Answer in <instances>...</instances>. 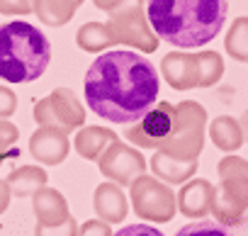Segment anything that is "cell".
<instances>
[{
  "label": "cell",
  "instance_id": "ba28073f",
  "mask_svg": "<svg viewBox=\"0 0 248 236\" xmlns=\"http://www.w3.org/2000/svg\"><path fill=\"white\" fill-rule=\"evenodd\" d=\"M32 117L39 127H54L71 134L85 125V107L71 88H56L34 105Z\"/></svg>",
  "mask_w": 248,
  "mask_h": 236
},
{
  "label": "cell",
  "instance_id": "f1b7e54d",
  "mask_svg": "<svg viewBox=\"0 0 248 236\" xmlns=\"http://www.w3.org/2000/svg\"><path fill=\"white\" fill-rule=\"evenodd\" d=\"M112 236H166V234L156 229L154 224H129V226H122Z\"/></svg>",
  "mask_w": 248,
  "mask_h": 236
},
{
  "label": "cell",
  "instance_id": "30bf717a",
  "mask_svg": "<svg viewBox=\"0 0 248 236\" xmlns=\"http://www.w3.org/2000/svg\"><path fill=\"white\" fill-rule=\"evenodd\" d=\"M97 168L100 173L109 180V183H117L119 188L124 185H132V180H137L139 175L146 173L149 163L144 158V154L137 149V146H129V144H122L119 139L114 144L107 146V151L97 158Z\"/></svg>",
  "mask_w": 248,
  "mask_h": 236
},
{
  "label": "cell",
  "instance_id": "d6986e66",
  "mask_svg": "<svg viewBox=\"0 0 248 236\" xmlns=\"http://www.w3.org/2000/svg\"><path fill=\"white\" fill-rule=\"evenodd\" d=\"M13 197H32L37 190H42L49 183V175L42 166H20L8 173L5 178Z\"/></svg>",
  "mask_w": 248,
  "mask_h": 236
},
{
  "label": "cell",
  "instance_id": "4fadbf2b",
  "mask_svg": "<svg viewBox=\"0 0 248 236\" xmlns=\"http://www.w3.org/2000/svg\"><path fill=\"white\" fill-rule=\"evenodd\" d=\"M30 154L42 166H59L71 154L68 134L61 129H54V127H39L30 137Z\"/></svg>",
  "mask_w": 248,
  "mask_h": 236
},
{
  "label": "cell",
  "instance_id": "4316f807",
  "mask_svg": "<svg viewBox=\"0 0 248 236\" xmlns=\"http://www.w3.org/2000/svg\"><path fill=\"white\" fill-rule=\"evenodd\" d=\"M17 112V95L13 88L0 85V120H10Z\"/></svg>",
  "mask_w": 248,
  "mask_h": 236
},
{
  "label": "cell",
  "instance_id": "9a60e30c",
  "mask_svg": "<svg viewBox=\"0 0 248 236\" xmlns=\"http://www.w3.org/2000/svg\"><path fill=\"white\" fill-rule=\"evenodd\" d=\"M32 212L39 226H59L71 217L66 197L56 188H49V185H44L42 190L32 195Z\"/></svg>",
  "mask_w": 248,
  "mask_h": 236
},
{
  "label": "cell",
  "instance_id": "e0dca14e",
  "mask_svg": "<svg viewBox=\"0 0 248 236\" xmlns=\"http://www.w3.org/2000/svg\"><path fill=\"white\" fill-rule=\"evenodd\" d=\"M197 166H200L197 161H178V158H173V156H168L163 151H154V156L149 161L151 173L158 180L168 183V185H183V183H187L190 178H195Z\"/></svg>",
  "mask_w": 248,
  "mask_h": 236
},
{
  "label": "cell",
  "instance_id": "2e32d148",
  "mask_svg": "<svg viewBox=\"0 0 248 236\" xmlns=\"http://www.w3.org/2000/svg\"><path fill=\"white\" fill-rule=\"evenodd\" d=\"M119 137H117V132H112L109 127H80L78 132H76V139H73V149L78 151V156L80 158H85V161H95L97 163V158L107 151V146L109 144H114Z\"/></svg>",
  "mask_w": 248,
  "mask_h": 236
},
{
  "label": "cell",
  "instance_id": "277c9868",
  "mask_svg": "<svg viewBox=\"0 0 248 236\" xmlns=\"http://www.w3.org/2000/svg\"><path fill=\"white\" fill-rule=\"evenodd\" d=\"M51 63V44L46 34L25 22L10 20L0 25V80L34 83Z\"/></svg>",
  "mask_w": 248,
  "mask_h": 236
},
{
  "label": "cell",
  "instance_id": "4dcf8cb0",
  "mask_svg": "<svg viewBox=\"0 0 248 236\" xmlns=\"http://www.w3.org/2000/svg\"><path fill=\"white\" fill-rule=\"evenodd\" d=\"M124 3V0H93V5L97 8V10H102V13H112L114 8H119Z\"/></svg>",
  "mask_w": 248,
  "mask_h": 236
},
{
  "label": "cell",
  "instance_id": "f546056e",
  "mask_svg": "<svg viewBox=\"0 0 248 236\" xmlns=\"http://www.w3.org/2000/svg\"><path fill=\"white\" fill-rule=\"evenodd\" d=\"M10 200H13V192H10L8 183L0 180V214H3V212L10 207Z\"/></svg>",
  "mask_w": 248,
  "mask_h": 236
},
{
  "label": "cell",
  "instance_id": "cb8c5ba5",
  "mask_svg": "<svg viewBox=\"0 0 248 236\" xmlns=\"http://www.w3.org/2000/svg\"><path fill=\"white\" fill-rule=\"evenodd\" d=\"M175 236H231V234H229L226 226H221L219 221H212V219H197V221L185 224Z\"/></svg>",
  "mask_w": 248,
  "mask_h": 236
},
{
  "label": "cell",
  "instance_id": "ac0fdd59",
  "mask_svg": "<svg viewBox=\"0 0 248 236\" xmlns=\"http://www.w3.org/2000/svg\"><path fill=\"white\" fill-rule=\"evenodd\" d=\"M207 134L212 139V144L224 151V154H236L241 146H243V129H241V122L231 114H219L207 125Z\"/></svg>",
  "mask_w": 248,
  "mask_h": 236
},
{
  "label": "cell",
  "instance_id": "6da1fadb",
  "mask_svg": "<svg viewBox=\"0 0 248 236\" xmlns=\"http://www.w3.org/2000/svg\"><path fill=\"white\" fill-rule=\"evenodd\" d=\"M161 73L137 51L109 49L97 54L83 78L85 105L112 125H134L156 105Z\"/></svg>",
  "mask_w": 248,
  "mask_h": 236
},
{
  "label": "cell",
  "instance_id": "3957f363",
  "mask_svg": "<svg viewBox=\"0 0 248 236\" xmlns=\"http://www.w3.org/2000/svg\"><path fill=\"white\" fill-rule=\"evenodd\" d=\"M107 22H85L76 32V44L88 54H102L109 47H132L141 54H154L161 39L146 20V0H124L107 13Z\"/></svg>",
  "mask_w": 248,
  "mask_h": 236
},
{
  "label": "cell",
  "instance_id": "7c38bea8",
  "mask_svg": "<svg viewBox=\"0 0 248 236\" xmlns=\"http://www.w3.org/2000/svg\"><path fill=\"white\" fill-rule=\"evenodd\" d=\"M214 195L217 188L207 180V178H190L187 183L180 185L175 200H178V212L187 219H207V214H212V205H214Z\"/></svg>",
  "mask_w": 248,
  "mask_h": 236
},
{
  "label": "cell",
  "instance_id": "44dd1931",
  "mask_svg": "<svg viewBox=\"0 0 248 236\" xmlns=\"http://www.w3.org/2000/svg\"><path fill=\"white\" fill-rule=\"evenodd\" d=\"M224 51L233 61L248 63V15H241L231 22V27L224 37Z\"/></svg>",
  "mask_w": 248,
  "mask_h": 236
},
{
  "label": "cell",
  "instance_id": "7402d4cb",
  "mask_svg": "<svg viewBox=\"0 0 248 236\" xmlns=\"http://www.w3.org/2000/svg\"><path fill=\"white\" fill-rule=\"evenodd\" d=\"M200 56V88H212L221 80L224 76V59L217 51H197Z\"/></svg>",
  "mask_w": 248,
  "mask_h": 236
},
{
  "label": "cell",
  "instance_id": "1f68e13d",
  "mask_svg": "<svg viewBox=\"0 0 248 236\" xmlns=\"http://www.w3.org/2000/svg\"><path fill=\"white\" fill-rule=\"evenodd\" d=\"M238 122H241V129H243V139L248 142V110L241 114V120H238Z\"/></svg>",
  "mask_w": 248,
  "mask_h": 236
},
{
  "label": "cell",
  "instance_id": "8fae6325",
  "mask_svg": "<svg viewBox=\"0 0 248 236\" xmlns=\"http://www.w3.org/2000/svg\"><path fill=\"white\" fill-rule=\"evenodd\" d=\"M158 73L173 90H192L200 88V56L190 51H170L161 59Z\"/></svg>",
  "mask_w": 248,
  "mask_h": 236
},
{
  "label": "cell",
  "instance_id": "52a82bcc",
  "mask_svg": "<svg viewBox=\"0 0 248 236\" xmlns=\"http://www.w3.org/2000/svg\"><path fill=\"white\" fill-rule=\"evenodd\" d=\"M129 202L134 214L141 221H151V224H166L178 212L175 190L168 183L158 180L156 175H146V173L132 180Z\"/></svg>",
  "mask_w": 248,
  "mask_h": 236
},
{
  "label": "cell",
  "instance_id": "ffe728a7",
  "mask_svg": "<svg viewBox=\"0 0 248 236\" xmlns=\"http://www.w3.org/2000/svg\"><path fill=\"white\" fill-rule=\"evenodd\" d=\"M83 3L85 0H37L34 15L46 27H63V25H68L73 20L76 10Z\"/></svg>",
  "mask_w": 248,
  "mask_h": 236
},
{
  "label": "cell",
  "instance_id": "9c48e42d",
  "mask_svg": "<svg viewBox=\"0 0 248 236\" xmlns=\"http://www.w3.org/2000/svg\"><path fill=\"white\" fill-rule=\"evenodd\" d=\"M175 125V105L173 102H156L139 122L129 125L124 129L129 144H134L137 149H158L173 132Z\"/></svg>",
  "mask_w": 248,
  "mask_h": 236
},
{
  "label": "cell",
  "instance_id": "5bb4252c",
  "mask_svg": "<svg viewBox=\"0 0 248 236\" xmlns=\"http://www.w3.org/2000/svg\"><path fill=\"white\" fill-rule=\"evenodd\" d=\"M93 209L97 219L107 224H119L127 219L129 214V197L124 195V190L117 183H100L93 192Z\"/></svg>",
  "mask_w": 248,
  "mask_h": 236
},
{
  "label": "cell",
  "instance_id": "484cf974",
  "mask_svg": "<svg viewBox=\"0 0 248 236\" xmlns=\"http://www.w3.org/2000/svg\"><path fill=\"white\" fill-rule=\"evenodd\" d=\"M34 236H78V221L68 217L59 226H34Z\"/></svg>",
  "mask_w": 248,
  "mask_h": 236
},
{
  "label": "cell",
  "instance_id": "7a4b0ae2",
  "mask_svg": "<svg viewBox=\"0 0 248 236\" xmlns=\"http://www.w3.org/2000/svg\"><path fill=\"white\" fill-rule=\"evenodd\" d=\"M229 15V0H146L154 34L183 51L217 39Z\"/></svg>",
  "mask_w": 248,
  "mask_h": 236
},
{
  "label": "cell",
  "instance_id": "d4e9b609",
  "mask_svg": "<svg viewBox=\"0 0 248 236\" xmlns=\"http://www.w3.org/2000/svg\"><path fill=\"white\" fill-rule=\"evenodd\" d=\"M37 0H0V15L10 17H22V15H34Z\"/></svg>",
  "mask_w": 248,
  "mask_h": 236
},
{
  "label": "cell",
  "instance_id": "5b68a950",
  "mask_svg": "<svg viewBox=\"0 0 248 236\" xmlns=\"http://www.w3.org/2000/svg\"><path fill=\"white\" fill-rule=\"evenodd\" d=\"M217 195L212 205L214 221L221 226H236L248 212V158L226 154L217 163Z\"/></svg>",
  "mask_w": 248,
  "mask_h": 236
},
{
  "label": "cell",
  "instance_id": "8992f818",
  "mask_svg": "<svg viewBox=\"0 0 248 236\" xmlns=\"http://www.w3.org/2000/svg\"><path fill=\"white\" fill-rule=\"evenodd\" d=\"M207 110L195 100H183L175 105V125L170 137L156 149L178 161H197L204 149L207 134Z\"/></svg>",
  "mask_w": 248,
  "mask_h": 236
},
{
  "label": "cell",
  "instance_id": "83f0119b",
  "mask_svg": "<svg viewBox=\"0 0 248 236\" xmlns=\"http://www.w3.org/2000/svg\"><path fill=\"white\" fill-rule=\"evenodd\" d=\"M112 224L102 219H88L78 226V236H112Z\"/></svg>",
  "mask_w": 248,
  "mask_h": 236
},
{
  "label": "cell",
  "instance_id": "603a6c76",
  "mask_svg": "<svg viewBox=\"0 0 248 236\" xmlns=\"http://www.w3.org/2000/svg\"><path fill=\"white\" fill-rule=\"evenodd\" d=\"M17 142H20V129L10 120H0V166L8 158L17 156Z\"/></svg>",
  "mask_w": 248,
  "mask_h": 236
}]
</instances>
